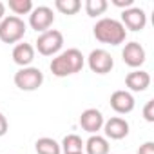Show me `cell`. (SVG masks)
Masks as SVG:
<instances>
[{"label":"cell","instance_id":"cell-27","mask_svg":"<svg viewBox=\"0 0 154 154\" xmlns=\"http://www.w3.org/2000/svg\"><path fill=\"white\" fill-rule=\"evenodd\" d=\"M67 154H84V152H67Z\"/></svg>","mask_w":154,"mask_h":154},{"label":"cell","instance_id":"cell-22","mask_svg":"<svg viewBox=\"0 0 154 154\" xmlns=\"http://www.w3.org/2000/svg\"><path fill=\"white\" fill-rule=\"evenodd\" d=\"M143 118H145L149 123L154 122V100H149V102L145 103V107H143Z\"/></svg>","mask_w":154,"mask_h":154},{"label":"cell","instance_id":"cell-15","mask_svg":"<svg viewBox=\"0 0 154 154\" xmlns=\"http://www.w3.org/2000/svg\"><path fill=\"white\" fill-rule=\"evenodd\" d=\"M63 56H65V60H67V63H69L72 74H76V72H80V71H82V67H84V63H85V58H84L82 51L71 47V49L63 51Z\"/></svg>","mask_w":154,"mask_h":154},{"label":"cell","instance_id":"cell-23","mask_svg":"<svg viewBox=\"0 0 154 154\" xmlns=\"http://www.w3.org/2000/svg\"><path fill=\"white\" fill-rule=\"evenodd\" d=\"M138 154H154V143H152V141H145V143L138 149Z\"/></svg>","mask_w":154,"mask_h":154},{"label":"cell","instance_id":"cell-17","mask_svg":"<svg viewBox=\"0 0 154 154\" xmlns=\"http://www.w3.org/2000/svg\"><path fill=\"white\" fill-rule=\"evenodd\" d=\"M35 149L38 154H60L62 152L60 143L53 138H38L35 143Z\"/></svg>","mask_w":154,"mask_h":154},{"label":"cell","instance_id":"cell-9","mask_svg":"<svg viewBox=\"0 0 154 154\" xmlns=\"http://www.w3.org/2000/svg\"><path fill=\"white\" fill-rule=\"evenodd\" d=\"M122 56H123V62L129 65V67H140V65H143V62H145V49L138 44V42H129V44H125V47H123V51H122Z\"/></svg>","mask_w":154,"mask_h":154},{"label":"cell","instance_id":"cell-25","mask_svg":"<svg viewBox=\"0 0 154 154\" xmlns=\"http://www.w3.org/2000/svg\"><path fill=\"white\" fill-rule=\"evenodd\" d=\"M8 118L2 114V112H0V136H4L6 132H8Z\"/></svg>","mask_w":154,"mask_h":154},{"label":"cell","instance_id":"cell-20","mask_svg":"<svg viewBox=\"0 0 154 154\" xmlns=\"http://www.w3.org/2000/svg\"><path fill=\"white\" fill-rule=\"evenodd\" d=\"M107 8H109L107 0H87V2H85V13L89 17H93V18L103 15Z\"/></svg>","mask_w":154,"mask_h":154},{"label":"cell","instance_id":"cell-19","mask_svg":"<svg viewBox=\"0 0 154 154\" xmlns=\"http://www.w3.org/2000/svg\"><path fill=\"white\" fill-rule=\"evenodd\" d=\"M54 8L63 15H76L82 8V2L80 0H56Z\"/></svg>","mask_w":154,"mask_h":154},{"label":"cell","instance_id":"cell-21","mask_svg":"<svg viewBox=\"0 0 154 154\" xmlns=\"http://www.w3.org/2000/svg\"><path fill=\"white\" fill-rule=\"evenodd\" d=\"M9 9L17 15H27L33 11V2L31 0H9Z\"/></svg>","mask_w":154,"mask_h":154},{"label":"cell","instance_id":"cell-13","mask_svg":"<svg viewBox=\"0 0 154 154\" xmlns=\"http://www.w3.org/2000/svg\"><path fill=\"white\" fill-rule=\"evenodd\" d=\"M35 60V47L31 44H17L13 49V62L20 67H29V63Z\"/></svg>","mask_w":154,"mask_h":154},{"label":"cell","instance_id":"cell-3","mask_svg":"<svg viewBox=\"0 0 154 154\" xmlns=\"http://www.w3.org/2000/svg\"><path fill=\"white\" fill-rule=\"evenodd\" d=\"M44 84V72L38 67H22L15 72V85L20 91H36Z\"/></svg>","mask_w":154,"mask_h":154},{"label":"cell","instance_id":"cell-11","mask_svg":"<svg viewBox=\"0 0 154 154\" xmlns=\"http://www.w3.org/2000/svg\"><path fill=\"white\" fill-rule=\"evenodd\" d=\"M103 131H105V136L111 140H123L129 134V123L123 118L114 116V118L103 122Z\"/></svg>","mask_w":154,"mask_h":154},{"label":"cell","instance_id":"cell-26","mask_svg":"<svg viewBox=\"0 0 154 154\" xmlns=\"http://www.w3.org/2000/svg\"><path fill=\"white\" fill-rule=\"evenodd\" d=\"M4 15H6V6H4L2 2H0V20L4 18Z\"/></svg>","mask_w":154,"mask_h":154},{"label":"cell","instance_id":"cell-12","mask_svg":"<svg viewBox=\"0 0 154 154\" xmlns=\"http://www.w3.org/2000/svg\"><path fill=\"white\" fill-rule=\"evenodd\" d=\"M125 85L134 93H141L150 85V74L147 71L136 69V71H132L125 76Z\"/></svg>","mask_w":154,"mask_h":154},{"label":"cell","instance_id":"cell-7","mask_svg":"<svg viewBox=\"0 0 154 154\" xmlns=\"http://www.w3.org/2000/svg\"><path fill=\"white\" fill-rule=\"evenodd\" d=\"M122 24L123 27L131 29V31H141L145 26H147V15L141 8H129V9H123L122 13Z\"/></svg>","mask_w":154,"mask_h":154},{"label":"cell","instance_id":"cell-2","mask_svg":"<svg viewBox=\"0 0 154 154\" xmlns=\"http://www.w3.org/2000/svg\"><path fill=\"white\" fill-rule=\"evenodd\" d=\"M26 35V22L20 17H4L0 20V40L4 44H17Z\"/></svg>","mask_w":154,"mask_h":154},{"label":"cell","instance_id":"cell-4","mask_svg":"<svg viewBox=\"0 0 154 154\" xmlns=\"http://www.w3.org/2000/svg\"><path fill=\"white\" fill-rule=\"evenodd\" d=\"M63 45V35L56 29H47L36 38V49L44 56H53L56 54Z\"/></svg>","mask_w":154,"mask_h":154},{"label":"cell","instance_id":"cell-1","mask_svg":"<svg viewBox=\"0 0 154 154\" xmlns=\"http://www.w3.org/2000/svg\"><path fill=\"white\" fill-rule=\"evenodd\" d=\"M94 38L102 44H111V45H120L125 42L127 31L120 20L114 18H102L94 24L93 27Z\"/></svg>","mask_w":154,"mask_h":154},{"label":"cell","instance_id":"cell-10","mask_svg":"<svg viewBox=\"0 0 154 154\" xmlns=\"http://www.w3.org/2000/svg\"><path fill=\"white\" fill-rule=\"evenodd\" d=\"M111 107L118 112V114H129L134 109V96L129 91H114L111 94Z\"/></svg>","mask_w":154,"mask_h":154},{"label":"cell","instance_id":"cell-6","mask_svg":"<svg viewBox=\"0 0 154 154\" xmlns=\"http://www.w3.org/2000/svg\"><path fill=\"white\" fill-rule=\"evenodd\" d=\"M54 22V13L51 8L47 6H38L31 11L29 15V26L36 31V33H44L47 31Z\"/></svg>","mask_w":154,"mask_h":154},{"label":"cell","instance_id":"cell-18","mask_svg":"<svg viewBox=\"0 0 154 154\" xmlns=\"http://www.w3.org/2000/svg\"><path fill=\"white\" fill-rule=\"evenodd\" d=\"M60 147L63 149V154H67V152H82L84 141H82V138L78 134H67L62 140V145Z\"/></svg>","mask_w":154,"mask_h":154},{"label":"cell","instance_id":"cell-24","mask_svg":"<svg viewBox=\"0 0 154 154\" xmlns=\"http://www.w3.org/2000/svg\"><path fill=\"white\" fill-rule=\"evenodd\" d=\"M112 4H114L116 8H125V9H129V8H132L134 0H112Z\"/></svg>","mask_w":154,"mask_h":154},{"label":"cell","instance_id":"cell-16","mask_svg":"<svg viewBox=\"0 0 154 154\" xmlns=\"http://www.w3.org/2000/svg\"><path fill=\"white\" fill-rule=\"evenodd\" d=\"M49 69H51V72H53L54 76H58V78H65V76H71V74H72V72H71V67H69V63H67V60H65V56H63V53H60L58 56H54V58L51 60Z\"/></svg>","mask_w":154,"mask_h":154},{"label":"cell","instance_id":"cell-14","mask_svg":"<svg viewBox=\"0 0 154 154\" xmlns=\"http://www.w3.org/2000/svg\"><path fill=\"white\" fill-rule=\"evenodd\" d=\"M87 154H109V141L100 134H91V138L84 143Z\"/></svg>","mask_w":154,"mask_h":154},{"label":"cell","instance_id":"cell-8","mask_svg":"<svg viewBox=\"0 0 154 154\" xmlns=\"http://www.w3.org/2000/svg\"><path fill=\"white\" fill-rule=\"evenodd\" d=\"M103 114L98 109H85L80 114V125L89 134H98V131H102L103 127Z\"/></svg>","mask_w":154,"mask_h":154},{"label":"cell","instance_id":"cell-5","mask_svg":"<svg viewBox=\"0 0 154 154\" xmlns=\"http://www.w3.org/2000/svg\"><path fill=\"white\" fill-rule=\"evenodd\" d=\"M87 63H89V69L96 74H107L114 67V60H112L111 53H107L105 49L91 51V54L87 56Z\"/></svg>","mask_w":154,"mask_h":154}]
</instances>
